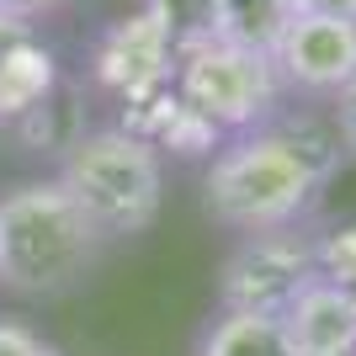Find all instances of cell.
Listing matches in <instances>:
<instances>
[{"label": "cell", "instance_id": "obj_1", "mask_svg": "<svg viewBox=\"0 0 356 356\" xmlns=\"http://www.w3.org/2000/svg\"><path fill=\"white\" fill-rule=\"evenodd\" d=\"M106 239L59 181H27L0 197V287L22 298L70 293Z\"/></svg>", "mask_w": 356, "mask_h": 356}, {"label": "cell", "instance_id": "obj_2", "mask_svg": "<svg viewBox=\"0 0 356 356\" xmlns=\"http://www.w3.org/2000/svg\"><path fill=\"white\" fill-rule=\"evenodd\" d=\"M319 170L287 128H250L234 134L213 154L202 202L223 229L239 234H266V229H293L298 213L319 192Z\"/></svg>", "mask_w": 356, "mask_h": 356}, {"label": "cell", "instance_id": "obj_3", "mask_svg": "<svg viewBox=\"0 0 356 356\" xmlns=\"http://www.w3.org/2000/svg\"><path fill=\"white\" fill-rule=\"evenodd\" d=\"M59 186L80 202L102 239H128L144 234L165 197V170L160 149L128 128H96L80 134L64 154Z\"/></svg>", "mask_w": 356, "mask_h": 356}, {"label": "cell", "instance_id": "obj_4", "mask_svg": "<svg viewBox=\"0 0 356 356\" xmlns=\"http://www.w3.org/2000/svg\"><path fill=\"white\" fill-rule=\"evenodd\" d=\"M176 90H181V102L192 106L197 118H208L218 134H250V128H261L277 112L282 80H277L271 54L213 38V43L176 59Z\"/></svg>", "mask_w": 356, "mask_h": 356}, {"label": "cell", "instance_id": "obj_5", "mask_svg": "<svg viewBox=\"0 0 356 356\" xmlns=\"http://www.w3.org/2000/svg\"><path fill=\"white\" fill-rule=\"evenodd\" d=\"M314 277H319V245H309L298 229L245 234L218 271V303L223 314H271L277 319Z\"/></svg>", "mask_w": 356, "mask_h": 356}, {"label": "cell", "instance_id": "obj_6", "mask_svg": "<svg viewBox=\"0 0 356 356\" xmlns=\"http://www.w3.org/2000/svg\"><path fill=\"white\" fill-rule=\"evenodd\" d=\"M277 80L282 90H303V96H341L356 80V22L346 16H314L298 11L287 32L271 48Z\"/></svg>", "mask_w": 356, "mask_h": 356}, {"label": "cell", "instance_id": "obj_7", "mask_svg": "<svg viewBox=\"0 0 356 356\" xmlns=\"http://www.w3.org/2000/svg\"><path fill=\"white\" fill-rule=\"evenodd\" d=\"M287 356H356V293L330 277H314L277 314Z\"/></svg>", "mask_w": 356, "mask_h": 356}, {"label": "cell", "instance_id": "obj_8", "mask_svg": "<svg viewBox=\"0 0 356 356\" xmlns=\"http://www.w3.org/2000/svg\"><path fill=\"white\" fill-rule=\"evenodd\" d=\"M96 80H102L112 96L134 102L144 90L176 80V48H170V38H165L144 11L122 16L118 27L96 43Z\"/></svg>", "mask_w": 356, "mask_h": 356}, {"label": "cell", "instance_id": "obj_9", "mask_svg": "<svg viewBox=\"0 0 356 356\" xmlns=\"http://www.w3.org/2000/svg\"><path fill=\"white\" fill-rule=\"evenodd\" d=\"M54 96V54L32 22L0 11V122H27Z\"/></svg>", "mask_w": 356, "mask_h": 356}, {"label": "cell", "instance_id": "obj_10", "mask_svg": "<svg viewBox=\"0 0 356 356\" xmlns=\"http://www.w3.org/2000/svg\"><path fill=\"white\" fill-rule=\"evenodd\" d=\"M293 16H298V11H293V0H223L218 38L271 54V48H277V38L287 32V22H293Z\"/></svg>", "mask_w": 356, "mask_h": 356}, {"label": "cell", "instance_id": "obj_11", "mask_svg": "<svg viewBox=\"0 0 356 356\" xmlns=\"http://www.w3.org/2000/svg\"><path fill=\"white\" fill-rule=\"evenodd\" d=\"M144 16L170 38V48H176V59H181V54H192V48L218 38L223 0H144Z\"/></svg>", "mask_w": 356, "mask_h": 356}, {"label": "cell", "instance_id": "obj_12", "mask_svg": "<svg viewBox=\"0 0 356 356\" xmlns=\"http://www.w3.org/2000/svg\"><path fill=\"white\" fill-rule=\"evenodd\" d=\"M202 356H287L271 314H223L208 330Z\"/></svg>", "mask_w": 356, "mask_h": 356}, {"label": "cell", "instance_id": "obj_13", "mask_svg": "<svg viewBox=\"0 0 356 356\" xmlns=\"http://www.w3.org/2000/svg\"><path fill=\"white\" fill-rule=\"evenodd\" d=\"M319 277H330V282H341V287L356 293V223L335 229V234L319 245Z\"/></svg>", "mask_w": 356, "mask_h": 356}, {"label": "cell", "instance_id": "obj_14", "mask_svg": "<svg viewBox=\"0 0 356 356\" xmlns=\"http://www.w3.org/2000/svg\"><path fill=\"white\" fill-rule=\"evenodd\" d=\"M0 356H59V351L22 319H0Z\"/></svg>", "mask_w": 356, "mask_h": 356}, {"label": "cell", "instance_id": "obj_15", "mask_svg": "<svg viewBox=\"0 0 356 356\" xmlns=\"http://www.w3.org/2000/svg\"><path fill=\"white\" fill-rule=\"evenodd\" d=\"M330 122H335V134H341L346 154H356V80L335 96V106H330Z\"/></svg>", "mask_w": 356, "mask_h": 356}, {"label": "cell", "instance_id": "obj_16", "mask_svg": "<svg viewBox=\"0 0 356 356\" xmlns=\"http://www.w3.org/2000/svg\"><path fill=\"white\" fill-rule=\"evenodd\" d=\"M293 11H314V16H346V22H356V0H293Z\"/></svg>", "mask_w": 356, "mask_h": 356}, {"label": "cell", "instance_id": "obj_17", "mask_svg": "<svg viewBox=\"0 0 356 356\" xmlns=\"http://www.w3.org/2000/svg\"><path fill=\"white\" fill-rule=\"evenodd\" d=\"M54 6H64V0H0V11H6V16H22V22L54 11Z\"/></svg>", "mask_w": 356, "mask_h": 356}]
</instances>
